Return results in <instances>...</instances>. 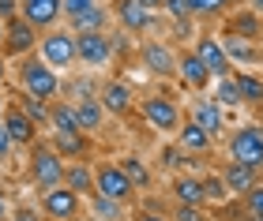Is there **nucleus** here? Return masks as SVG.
I'll list each match as a JSON object with an SVG mask.
<instances>
[{"instance_id":"obj_1","label":"nucleus","mask_w":263,"mask_h":221,"mask_svg":"<svg viewBox=\"0 0 263 221\" xmlns=\"http://www.w3.org/2000/svg\"><path fill=\"white\" fill-rule=\"evenodd\" d=\"M139 113H143V120H147L154 131H162V135H173L177 127H181V120H184V109L177 105V98H170V94H143L139 98Z\"/></svg>"},{"instance_id":"obj_49","label":"nucleus","mask_w":263,"mask_h":221,"mask_svg":"<svg viewBox=\"0 0 263 221\" xmlns=\"http://www.w3.org/2000/svg\"><path fill=\"white\" fill-rule=\"evenodd\" d=\"M0 116H4V101H0Z\"/></svg>"},{"instance_id":"obj_37","label":"nucleus","mask_w":263,"mask_h":221,"mask_svg":"<svg viewBox=\"0 0 263 221\" xmlns=\"http://www.w3.org/2000/svg\"><path fill=\"white\" fill-rule=\"evenodd\" d=\"M158 11H165V15H170V23H177V19H196L188 0H162V8H158Z\"/></svg>"},{"instance_id":"obj_48","label":"nucleus","mask_w":263,"mask_h":221,"mask_svg":"<svg viewBox=\"0 0 263 221\" xmlns=\"http://www.w3.org/2000/svg\"><path fill=\"white\" fill-rule=\"evenodd\" d=\"M0 41H4V23H0Z\"/></svg>"},{"instance_id":"obj_9","label":"nucleus","mask_w":263,"mask_h":221,"mask_svg":"<svg viewBox=\"0 0 263 221\" xmlns=\"http://www.w3.org/2000/svg\"><path fill=\"white\" fill-rule=\"evenodd\" d=\"M38 27H30L23 15H11L4 23V41H0V49H4V56H30L34 49H38Z\"/></svg>"},{"instance_id":"obj_5","label":"nucleus","mask_w":263,"mask_h":221,"mask_svg":"<svg viewBox=\"0 0 263 221\" xmlns=\"http://www.w3.org/2000/svg\"><path fill=\"white\" fill-rule=\"evenodd\" d=\"M94 195H105L113 203H132L136 188H132V180L124 176V169L117 161H102V165H94Z\"/></svg>"},{"instance_id":"obj_8","label":"nucleus","mask_w":263,"mask_h":221,"mask_svg":"<svg viewBox=\"0 0 263 221\" xmlns=\"http://www.w3.org/2000/svg\"><path fill=\"white\" fill-rule=\"evenodd\" d=\"M38 203H42V214L49 221H76L79 210H83V195H76L71 188H64V184L45 188Z\"/></svg>"},{"instance_id":"obj_21","label":"nucleus","mask_w":263,"mask_h":221,"mask_svg":"<svg viewBox=\"0 0 263 221\" xmlns=\"http://www.w3.org/2000/svg\"><path fill=\"white\" fill-rule=\"evenodd\" d=\"M177 146H181L184 150V154H211V146H214V139L207 135V131H203V127L192 120V116H188V120H181V127H177Z\"/></svg>"},{"instance_id":"obj_14","label":"nucleus","mask_w":263,"mask_h":221,"mask_svg":"<svg viewBox=\"0 0 263 221\" xmlns=\"http://www.w3.org/2000/svg\"><path fill=\"white\" fill-rule=\"evenodd\" d=\"M0 124H4V131H8V139H11V146H34V143H38V124H34L19 105L4 109Z\"/></svg>"},{"instance_id":"obj_28","label":"nucleus","mask_w":263,"mask_h":221,"mask_svg":"<svg viewBox=\"0 0 263 221\" xmlns=\"http://www.w3.org/2000/svg\"><path fill=\"white\" fill-rule=\"evenodd\" d=\"M117 165L124 169V176L132 180V188H139V191H147L151 184H154V176H151V169H147V161L143 158H136V154H124Z\"/></svg>"},{"instance_id":"obj_7","label":"nucleus","mask_w":263,"mask_h":221,"mask_svg":"<svg viewBox=\"0 0 263 221\" xmlns=\"http://www.w3.org/2000/svg\"><path fill=\"white\" fill-rule=\"evenodd\" d=\"M76 60L87 68H105L113 60V38L109 30H79L76 34Z\"/></svg>"},{"instance_id":"obj_10","label":"nucleus","mask_w":263,"mask_h":221,"mask_svg":"<svg viewBox=\"0 0 263 221\" xmlns=\"http://www.w3.org/2000/svg\"><path fill=\"white\" fill-rule=\"evenodd\" d=\"M139 60L151 75L158 79H177V53L170 49V41H158V38H147L139 45Z\"/></svg>"},{"instance_id":"obj_36","label":"nucleus","mask_w":263,"mask_h":221,"mask_svg":"<svg viewBox=\"0 0 263 221\" xmlns=\"http://www.w3.org/2000/svg\"><path fill=\"white\" fill-rule=\"evenodd\" d=\"M173 221H214V214L207 210V206H188V203H177L170 210Z\"/></svg>"},{"instance_id":"obj_19","label":"nucleus","mask_w":263,"mask_h":221,"mask_svg":"<svg viewBox=\"0 0 263 221\" xmlns=\"http://www.w3.org/2000/svg\"><path fill=\"white\" fill-rule=\"evenodd\" d=\"M98 101H102V109L109 113V116H128L132 105H136V98H132L128 83H121V79H109V83H102Z\"/></svg>"},{"instance_id":"obj_38","label":"nucleus","mask_w":263,"mask_h":221,"mask_svg":"<svg viewBox=\"0 0 263 221\" xmlns=\"http://www.w3.org/2000/svg\"><path fill=\"white\" fill-rule=\"evenodd\" d=\"M98 0H61V11H64V19H76V15H83L87 8H94Z\"/></svg>"},{"instance_id":"obj_26","label":"nucleus","mask_w":263,"mask_h":221,"mask_svg":"<svg viewBox=\"0 0 263 221\" xmlns=\"http://www.w3.org/2000/svg\"><path fill=\"white\" fill-rule=\"evenodd\" d=\"M214 101H218V105H222L226 113L245 105V101H241V86H237V75H233V72L214 79Z\"/></svg>"},{"instance_id":"obj_20","label":"nucleus","mask_w":263,"mask_h":221,"mask_svg":"<svg viewBox=\"0 0 263 221\" xmlns=\"http://www.w3.org/2000/svg\"><path fill=\"white\" fill-rule=\"evenodd\" d=\"M222 49H226V56H230V64H233V68H252V64H259V60H263L259 41L233 38V34H222Z\"/></svg>"},{"instance_id":"obj_11","label":"nucleus","mask_w":263,"mask_h":221,"mask_svg":"<svg viewBox=\"0 0 263 221\" xmlns=\"http://www.w3.org/2000/svg\"><path fill=\"white\" fill-rule=\"evenodd\" d=\"M192 53L203 60V68L211 72V79H218V75H230V72H233L230 56H226V49H222V38H214V34H199L196 45H192Z\"/></svg>"},{"instance_id":"obj_45","label":"nucleus","mask_w":263,"mask_h":221,"mask_svg":"<svg viewBox=\"0 0 263 221\" xmlns=\"http://www.w3.org/2000/svg\"><path fill=\"white\" fill-rule=\"evenodd\" d=\"M8 79V64H4V53H0V83Z\"/></svg>"},{"instance_id":"obj_27","label":"nucleus","mask_w":263,"mask_h":221,"mask_svg":"<svg viewBox=\"0 0 263 221\" xmlns=\"http://www.w3.org/2000/svg\"><path fill=\"white\" fill-rule=\"evenodd\" d=\"M49 127L53 131H79L76 101H49Z\"/></svg>"},{"instance_id":"obj_15","label":"nucleus","mask_w":263,"mask_h":221,"mask_svg":"<svg viewBox=\"0 0 263 221\" xmlns=\"http://www.w3.org/2000/svg\"><path fill=\"white\" fill-rule=\"evenodd\" d=\"M192 120H196L211 139H218V135H226L230 116H226V109H222L214 98H196V101H192Z\"/></svg>"},{"instance_id":"obj_33","label":"nucleus","mask_w":263,"mask_h":221,"mask_svg":"<svg viewBox=\"0 0 263 221\" xmlns=\"http://www.w3.org/2000/svg\"><path fill=\"white\" fill-rule=\"evenodd\" d=\"M15 105H19L23 113H27L38 127H42V124H49V101H42V98H34V94H23V98L15 101Z\"/></svg>"},{"instance_id":"obj_46","label":"nucleus","mask_w":263,"mask_h":221,"mask_svg":"<svg viewBox=\"0 0 263 221\" xmlns=\"http://www.w3.org/2000/svg\"><path fill=\"white\" fill-rule=\"evenodd\" d=\"M8 217V203H4V191H0V221Z\"/></svg>"},{"instance_id":"obj_13","label":"nucleus","mask_w":263,"mask_h":221,"mask_svg":"<svg viewBox=\"0 0 263 221\" xmlns=\"http://www.w3.org/2000/svg\"><path fill=\"white\" fill-rule=\"evenodd\" d=\"M113 15L124 27V34H151L154 30V11L143 8L139 0H113Z\"/></svg>"},{"instance_id":"obj_47","label":"nucleus","mask_w":263,"mask_h":221,"mask_svg":"<svg viewBox=\"0 0 263 221\" xmlns=\"http://www.w3.org/2000/svg\"><path fill=\"white\" fill-rule=\"evenodd\" d=\"M248 8H256L259 15H263V0H248Z\"/></svg>"},{"instance_id":"obj_31","label":"nucleus","mask_w":263,"mask_h":221,"mask_svg":"<svg viewBox=\"0 0 263 221\" xmlns=\"http://www.w3.org/2000/svg\"><path fill=\"white\" fill-rule=\"evenodd\" d=\"M237 206H241L245 221H263V176H259V184H252V188L237 199Z\"/></svg>"},{"instance_id":"obj_41","label":"nucleus","mask_w":263,"mask_h":221,"mask_svg":"<svg viewBox=\"0 0 263 221\" xmlns=\"http://www.w3.org/2000/svg\"><path fill=\"white\" fill-rule=\"evenodd\" d=\"M11 221H45V214L42 210H30V206H23V210H15V217Z\"/></svg>"},{"instance_id":"obj_18","label":"nucleus","mask_w":263,"mask_h":221,"mask_svg":"<svg viewBox=\"0 0 263 221\" xmlns=\"http://www.w3.org/2000/svg\"><path fill=\"white\" fill-rule=\"evenodd\" d=\"M218 176H222L226 188H230L233 199H241V195L252 188V184H259L263 172H259V169H252V165H241V161H226V165L218 169Z\"/></svg>"},{"instance_id":"obj_34","label":"nucleus","mask_w":263,"mask_h":221,"mask_svg":"<svg viewBox=\"0 0 263 221\" xmlns=\"http://www.w3.org/2000/svg\"><path fill=\"white\" fill-rule=\"evenodd\" d=\"M121 206L124 203H113V199H105V195H90V214L98 217V221H121Z\"/></svg>"},{"instance_id":"obj_3","label":"nucleus","mask_w":263,"mask_h":221,"mask_svg":"<svg viewBox=\"0 0 263 221\" xmlns=\"http://www.w3.org/2000/svg\"><path fill=\"white\" fill-rule=\"evenodd\" d=\"M38 56L53 72H68L76 64V34L71 30H61V27H49L38 38Z\"/></svg>"},{"instance_id":"obj_25","label":"nucleus","mask_w":263,"mask_h":221,"mask_svg":"<svg viewBox=\"0 0 263 221\" xmlns=\"http://www.w3.org/2000/svg\"><path fill=\"white\" fill-rule=\"evenodd\" d=\"M61 158H83L87 154V131H53V143H49Z\"/></svg>"},{"instance_id":"obj_24","label":"nucleus","mask_w":263,"mask_h":221,"mask_svg":"<svg viewBox=\"0 0 263 221\" xmlns=\"http://www.w3.org/2000/svg\"><path fill=\"white\" fill-rule=\"evenodd\" d=\"M76 116H79V131H102V124H105V109H102V101L98 98H79L76 101Z\"/></svg>"},{"instance_id":"obj_17","label":"nucleus","mask_w":263,"mask_h":221,"mask_svg":"<svg viewBox=\"0 0 263 221\" xmlns=\"http://www.w3.org/2000/svg\"><path fill=\"white\" fill-rule=\"evenodd\" d=\"M177 79H181V83L188 86V90H196V94H203V90H207L214 79H211V72L207 68H203V60L192 53V49H184L181 56H177Z\"/></svg>"},{"instance_id":"obj_44","label":"nucleus","mask_w":263,"mask_h":221,"mask_svg":"<svg viewBox=\"0 0 263 221\" xmlns=\"http://www.w3.org/2000/svg\"><path fill=\"white\" fill-rule=\"evenodd\" d=\"M139 4H143V8H151V11H158V8H162V0H139Z\"/></svg>"},{"instance_id":"obj_42","label":"nucleus","mask_w":263,"mask_h":221,"mask_svg":"<svg viewBox=\"0 0 263 221\" xmlns=\"http://www.w3.org/2000/svg\"><path fill=\"white\" fill-rule=\"evenodd\" d=\"M136 221H173V217L170 214H158V210H139Z\"/></svg>"},{"instance_id":"obj_22","label":"nucleus","mask_w":263,"mask_h":221,"mask_svg":"<svg viewBox=\"0 0 263 221\" xmlns=\"http://www.w3.org/2000/svg\"><path fill=\"white\" fill-rule=\"evenodd\" d=\"M170 195L177 203H188V206H207V195H203L199 176H184V172H177L173 184H170Z\"/></svg>"},{"instance_id":"obj_4","label":"nucleus","mask_w":263,"mask_h":221,"mask_svg":"<svg viewBox=\"0 0 263 221\" xmlns=\"http://www.w3.org/2000/svg\"><path fill=\"white\" fill-rule=\"evenodd\" d=\"M230 161H241V165H252L263 172V127L259 124H241L233 127L230 135Z\"/></svg>"},{"instance_id":"obj_43","label":"nucleus","mask_w":263,"mask_h":221,"mask_svg":"<svg viewBox=\"0 0 263 221\" xmlns=\"http://www.w3.org/2000/svg\"><path fill=\"white\" fill-rule=\"evenodd\" d=\"M11 154V139H8V131H4V124H0V161H4Z\"/></svg>"},{"instance_id":"obj_40","label":"nucleus","mask_w":263,"mask_h":221,"mask_svg":"<svg viewBox=\"0 0 263 221\" xmlns=\"http://www.w3.org/2000/svg\"><path fill=\"white\" fill-rule=\"evenodd\" d=\"M11 15H19V0H0V23H8Z\"/></svg>"},{"instance_id":"obj_23","label":"nucleus","mask_w":263,"mask_h":221,"mask_svg":"<svg viewBox=\"0 0 263 221\" xmlns=\"http://www.w3.org/2000/svg\"><path fill=\"white\" fill-rule=\"evenodd\" d=\"M64 188H71L76 195H94V165H87L83 158L64 165Z\"/></svg>"},{"instance_id":"obj_39","label":"nucleus","mask_w":263,"mask_h":221,"mask_svg":"<svg viewBox=\"0 0 263 221\" xmlns=\"http://www.w3.org/2000/svg\"><path fill=\"white\" fill-rule=\"evenodd\" d=\"M181 154H184L181 146H165V150H162V165H165V169H170V165L177 169V165H181Z\"/></svg>"},{"instance_id":"obj_16","label":"nucleus","mask_w":263,"mask_h":221,"mask_svg":"<svg viewBox=\"0 0 263 221\" xmlns=\"http://www.w3.org/2000/svg\"><path fill=\"white\" fill-rule=\"evenodd\" d=\"M19 15L30 23V27H38V30H49L57 27V23L64 19V11H61V0H19Z\"/></svg>"},{"instance_id":"obj_12","label":"nucleus","mask_w":263,"mask_h":221,"mask_svg":"<svg viewBox=\"0 0 263 221\" xmlns=\"http://www.w3.org/2000/svg\"><path fill=\"white\" fill-rule=\"evenodd\" d=\"M222 30L233 34V38H248V41H259L263 38V15L256 8H230L222 19Z\"/></svg>"},{"instance_id":"obj_29","label":"nucleus","mask_w":263,"mask_h":221,"mask_svg":"<svg viewBox=\"0 0 263 221\" xmlns=\"http://www.w3.org/2000/svg\"><path fill=\"white\" fill-rule=\"evenodd\" d=\"M233 75H237V86H241V101L245 105H263V75L256 72H237L233 68Z\"/></svg>"},{"instance_id":"obj_30","label":"nucleus","mask_w":263,"mask_h":221,"mask_svg":"<svg viewBox=\"0 0 263 221\" xmlns=\"http://www.w3.org/2000/svg\"><path fill=\"white\" fill-rule=\"evenodd\" d=\"M68 23H71V34H79V30H105V27H109V8L94 4V8L83 11V15L68 19Z\"/></svg>"},{"instance_id":"obj_6","label":"nucleus","mask_w":263,"mask_h":221,"mask_svg":"<svg viewBox=\"0 0 263 221\" xmlns=\"http://www.w3.org/2000/svg\"><path fill=\"white\" fill-rule=\"evenodd\" d=\"M30 180L38 188H57L64 184V158L57 154L49 143H34V154H30Z\"/></svg>"},{"instance_id":"obj_2","label":"nucleus","mask_w":263,"mask_h":221,"mask_svg":"<svg viewBox=\"0 0 263 221\" xmlns=\"http://www.w3.org/2000/svg\"><path fill=\"white\" fill-rule=\"evenodd\" d=\"M19 83H23V94H34L42 101H49L61 94V79L42 56H23V68H19Z\"/></svg>"},{"instance_id":"obj_32","label":"nucleus","mask_w":263,"mask_h":221,"mask_svg":"<svg viewBox=\"0 0 263 221\" xmlns=\"http://www.w3.org/2000/svg\"><path fill=\"white\" fill-rule=\"evenodd\" d=\"M192 4V15L196 19H222L230 8H237L241 0H188Z\"/></svg>"},{"instance_id":"obj_35","label":"nucleus","mask_w":263,"mask_h":221,"mask_svg":"<svg viewBox=\"0 0 263 221\" xmlns=\"http://www.w3.org/2000/svg\"><path fill=\"white\" fill-rule=\"evenodd\" d=\"M199 184H203V195H207V203H226V199H230V188L222 184L218 172H203Z\"/></svg>"}]
</instances>
